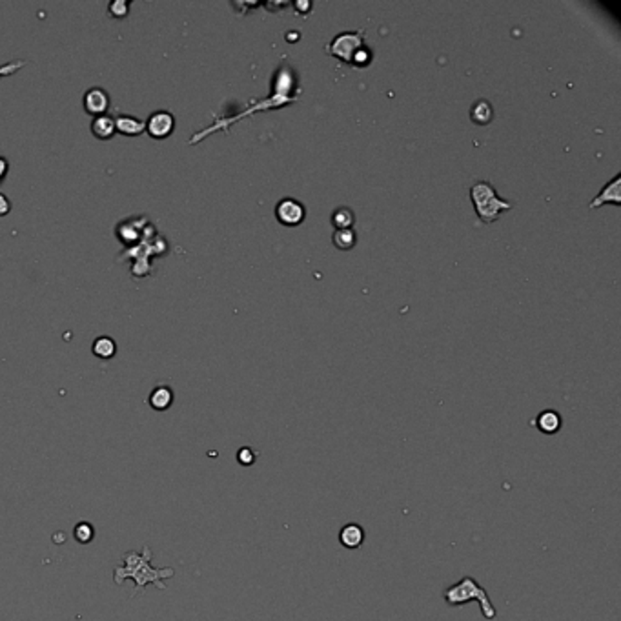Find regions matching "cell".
I'll use <instances>...</instances> for the list:
<instances>
[{"instance_id": "obj_21", "label": "cell", "mask_w": 621, "mask_h": 621, "mask_svg": "<svg viewBox=\"0 0 621 621\" xmlns=\"http://www.w3.org/2000/svg\"><path fill=\"white\" fill-rule=\"evenodd\" d=\"M26 66L24 60H19V62H6V64L0 66V79L2 77H10L13 73H17L19 70H22Z\"/></svg>"}, {"instance_id": "obj_20", "label": "cell", "mask_w": 621, "mask_h": 621, "mask_svg": "<svg viewBox=\"0 0 621 621\" xmlns=\"http://www.w3.org/2000/svg\"><path fill=\"white\" fill-rule=\"evenodd\" d=\"M256 459H257L256 450H254V448H250V446H245V448H240V450L237 452V461H239V463L242 466L254 465V463H256Z\"/></svg>"}, {"instance_id": "obj_13", "label": "cell", "mask_w": 621, "mask_h": 621, "mask_svg": "<svg viewBox=\"0 0 621 621\" xmlns=\"http://www.w3.org/2000/svg\"><path fill=\"white\" fill-rule=\"evenodd\" d=\"M605 202H612L614 206H620V175L614 177L611 184H606L600 195H598L594 200H591V204L589 206H591V208H600V206L605 204Z\"/></svg>"}, {"instance_id": "obj_11", "label": "cell", "mask_w": 621, "mask_h": 621, "mask_svg": "<svg viewBox=\"0 0 621 621\" xmlns=\"http://www.w3.org/2000/svg\"><path fill=\"white\" fill-rule=\"evenodd\" d=\"M150 406L153 410H168L173 403V390H171L170 386L166 385H160L157 388H153L150 394V399H148Z\"/></svg>"}, {"instance_id": "obj_8", "label": "cell", "mask_w": 621, "mask_h": 621, "mask_svg": "<svg viewBox=\"0 0 621 621\" xmlns=\"http://www.w3.org/2000/svg\"><path fill=\"white\" fill-rule=\"evenodd\" d=\"M115 131L124 137H139L146 133V120L120 113L115 117Z\"/></svg>"}, {"instance_id": "obj_14", "label": "cell", "mask_w": 621, "mask_h": 621, "mask_svg": "<svg viewBox=\"0 0 621 621\" xmlns=\"http://www.w3.org/2000/svg\"><path fill=\"white\" fill-rule=\"evenodd\" d=\"M91 352H93L99 359H111V357L117 354L115 341L108 336L97 337V339L93 341V345H91Z\"/></svg>"}, {"instance_id": "obj_16", "label": "cell", "mask_w": 621, "mask_h": 621, "mask_svg": "<svg viewBox=\"0 0 621 621\" xmlns=\"http://www.w3.org/2000/svg\"><path fill=\"white\" fill-rule=\"evenodd\" d=\"M354 219H356L354 211H352L350 208H346V206L337 208V210L332 213V224L336 226V230H348V228H352Z\"/></svg>"}, {"instance_id": "obj_17", "label": "cell", "mask_w": 621, "mask_h": 621, "mask_svg": "<svg viewBox=\"0 0 621 621\" xmlns=\"http://www.w3.org/2000/svg\"><path fill=\"white\" fill-rule=\"evenodd\" d=\"M356 240L357 237L352 228H348V230H336V233H334V245L339 250H352L356 246Z\"/></svg>"}, {"instance_id": "obj_10", "label": "cell", "mask_w": 621, "mask_h": 621, "mask_svg": "<svg viewBox=\"0 0 621 621\" xmlns=\"http://www.w3.org/2000/svg\"><path fill=\"white\" fill-rule=\"evenodd\" d=\"M91 133L99 140H110L117 133L115 119L110 115L95 117V119L91 120Z\"/></svg>"}, {"instance_id": "obj_5", "label": "cell", "mask_w": 621, "mask_h": 621, "mask_svg": "<svg viewBox=\"0 0 621 621\" xmlns=\"http://www.w3.org/2000/svg\"><path fill=\"white\" fill-rule=\"evenodd\" d=\"M175 130V117L171 111L159 110L153 111L148 120H146V133L151 137V139L162 140L168 139V137L173 133Z\"/></svg>"}, {"instance_id": "obj_6", "label": "cell", "mask_w": 621, "mask_h": 621, "mask_svg": "<svg viewBox=\"0 0 621 621\" xmlns=\"http://www.w3.org/2000/svg\"><path fill=\"white\" fill-rule=\"evenodd\" d=\"M305 206L300 204L299 200L292 199V197H286V199L279 200V204L276 208V217L279 219L280 224L285 226H297L305 220Z\"/></svg>"}, {"instance_id": "obj_18", "label": "cell", "mask_w": 621, "mask_h": 621, "mask_svg": "<svg viewBox=\"0 0 621 621\" xmlns=\"http://www.w3.org/2000/svg\"><path fill=\"white\" fill-rule=\"evenodd\" d=\"M128 11H130V2H124V0H115L108 6V13L111 19H124Z\"/></svg>"}, {"instance_id": "obj_22", "label": "cell", "mask_w": 621, "mask_h": 621, "mask_svg": "<svg viewBox=\"0 0 621 621\" xmlns=\"http://www.w3.org/2000/svg\"><path fill=\"white\" fill-rule=\"evenodd\" d=\"M10 211H11L10 199H8L4 193H0V217H6Z\"/></svg>"}, {"instance_id": "obj_23", "label": "cell", "mask_w": 621, "mask_h": 621, "mask_svg": "<svg viewBox=\"0 0 621 621\" xmlns=\"http://www.w3.org/2000/svg\"><path fill=\"white\" fill-rule=\"evenodd\" d=\"M8 170H10V162H8L6 157H0V182L6 179V175H8Z\"/></svg>"}, {"instance_id": "obj_2", "label": "cell", "mask_w": 621, "mask_h": 621, "mask_svg": "<svg viewBox=\"0 0 621 621\" xmlns=\"http://www.w3.org/2000/svg\"><path fill=\"white\" fill-rule=\"evenodd\" d=\"M443 600L446 601L448 606H461L468 603V601L476 600L481 606V612L486 620H496L497 611L496 606L492 605L490 598H488V592L483 589V586L477 583L472 576H465L461 581H457L456 585L448 586L445 592H443Z\"/></svg>"}, {"instance_id": "obj_3", "label": "cell", "mask_w": 621, "mask_h": 621, "mask_svg": "<svg viewBox=\"0 0 621 621\" xmlns=\"http://www.w3.org/2000/svg\"><path fill=\"white\" fill-rule=\"evenodd\" d=\"M325 51L337 57L343 62L354 66H366L370 62L372 57L370 51L366 50L363 31H345V33H341L326 46Z\"/></svg>"}, {"instance_id": "obj_1", "label": "cell", "mask_w": 621, "mask_h": 621, "mask_svg": "<svg viewBox=\"0 0 621 621\" xmlns=\"http://www.w3.org/2000/svg\"><path fill=\"white\" fill-rule=\"evenodd\" d=\"M124 565L117 566L113 571V580H115L117 585H122L126 580L135 581V594H140L142 589L146 585H155L159 591H166V585L162 583V580H170L173 577V569H153L151 566V548L148 545H144L142 548V554H137V552H126L122 556Z\"/></svg>"}, {"instance_id": "obj_15", "label": "cell", "mask_w": 621, "mask_h": 621, "mask_svg": "<svg viewBox=\"0 0 621 621\" xmlns=\"http://www.w3.org/2000/svg\"><path fill=\"white\" fill-rule=\"evenodd\" d=\"M470 117L472 122H476V124L479 126L488 124L492 120V106L488 104L486 100H479V102H476V104L472 106Z\"/></svg>"}, {"instance_id": "obj_12", "label": "cell", "mask_w": 621, "mask_h": 621, "mask_svg": "<svg viewBox=\"0 0 621 621\" xmlns=\"http://www.w3.org/2000/svg\"><path fill=\"white\" fill-rule=\"evenodd\" d=\"M534 425H536L537 430L543 432V434H556V432H560L563 421H561V416L556 410H545L541 412L539 416L536 417Z\"/></svg>"}, {"instance_id": "obj_9", "label": "cell", "mask_w": 621, "mask_h": 621, "mask_svg": "<svg viewBox=\"0 0 621 621\" xmlns=\"http://www.w3.org/2000/svg\"><path fill=\"white\" fill-rule=\"evenodd\" d=\"M339 541L346 548H359L365 543V528L357 523H348L341 528Z\"/></svg>"}, {"instance_id": "obj_19", "label": "cell", "mask_w": 621, "mask_h": 621, "mask_svg": "<svg viewBox=\"0 0 621 621\" xmlns=\"http://www.w3.org/2000/svg\"><path fill=\"white\" fill-rule=\"evenodd\" d=\"M73 534H75V539L79 541V543H90V541L93 539V526H91L90 523H79V525L75 526Z\"/></svg>"}, {"instance_id": "obj_4", "label": "cell", "mask_w": 621, "mask_h": 621, "mask_svg": "<svg viewBox=\"0 0 621 621\" xmlns=\"http://www.w3.org/2000/svg\"><path fill=\"white\" fill-rule=\"evenodd\" d=\"M470 199L474 202V210H476L477 217L483 222H494L499 217L501 211L512 208L510 202H506V200L499 199L496 195L494 186L490 182H486V180H479V182L472 186Z\"/></svg>"}, {"instance_id": "obj_7", "label": "cell", "mask_w": 621, "mask_h": 621, "mask_svg": "<svg viewBox=\"0 0 621 621\" xmlns=\"http://www.w3.org/2000/svg\"><path fill=\"white\" fill-rule=\"evenodd\" d=\"M82 104H84V111L91 117H102L108 115V110H110V95L108 91L95 86V88H90V90L84 93V99H82Z\"/></svg>"}]
</instances>
